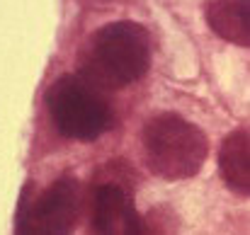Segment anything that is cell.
I'll return each mask as SVG.
<instances>
[{
	"instance_id": "obj_2",
	"label": "cell",
	"mask_w": 250,
	"mask_h": 235,
	"mask_svg": "<svg viewBox=\"0 0 250 235\" xmlns=\"http://www.w3.org/2000/svg\"><path fill=\"white\" fill-rule=\"evenodd\" d=\"M141 146L148 170L161 179H189L209 156L207 134L180 114L163 112L146 121Z\"/></svg>"
},
{
	"instance_id": "obj_1",
	"label": "cell",
	"mask_w": 250,
	"mask_h": 235,
	"mask_svg": "<svg viewBox=\"0 0 250 235\" xmlns=\"http://www.w3.org/2000/svg\"><path fill=\"white\" fill-rule=\"evenodd\" d=\"M151 66V37L129 20L100 27L81 54V76L100 90L134 85Z\"/></svg>"
},
{
	"instance_id": "obj_4",
	"label": "cell",
	"mask_w": 250,
	"mask_h": 235,
	"mask_svg": "<svg viewBox=\"0 0 250 235\" xmlns=\"http://www.w3.org/2000/svg\"><path fill=\"white\" fill-rule=\"evenodd\" d=\"M81 209L83 194L78 179L61 177L29 204L27 199L22 201L15 228L20 233H68L78 223Z\"/></svg>"
},
{
	"instance_id": "obj_6",
	"label": "cell",
	"mask_w": 250,
	"mask_h": 235,
	"mask_svg": "<svg viewBox=\"0 0 250 235\" xmlns=\"http://www.w3.org/2000/svg\"><path fill=\"white\" fill-rule=\"evenodd\" d=\"M207 24L236 46H250V0H207Z\"/></svg>"
},
{
	"instance_id": "obj_3",
	"label": "cell",
	"mask_w": 250,
	"mask_h": 235,
	"mask_svg": "<svg viewBox=\"0 0 250 235\" xmlns=\"http://www.w3.org/2000/svg\"><path fill=\"white\" fill-rule=\"evenodd\" d=\"M44 102L59 134L81 143L97 141L112 121V107L104 90L92 85L81 73L56 78L46 90Z\"/></svg>"
},
{
	"instance_id": "obj_5",
	"label": "cell",
	"mask_w": 250,
	"mask_h": 235,
	"mask_svg": "<svg viewBox=\"0 0 250 235\" xmlns=\"http://www.w3.org/2000/svg\"><path fill=\"white\" fill-rule=\"evenodd\" d=\"M92 228L97 233H144L131 196L114 182L92 192Z\"/></svg>"
},
{
	"instance_id": "obj_7",
	"label": "cell",
	"mask_w": 250,
	"mask_h": 235,
	"mask_svg": "<svg viewBox=\"0 0 250 235\" xmlns=\"http://www.w3.org/2000/svg\"><path fill=\"white\" fill-rule=\"evenodd\" d=\"M219 170L224 182L236 194H250V134L238 129L221 141L219 148Z\"/></svg>"
}]
</instances>
